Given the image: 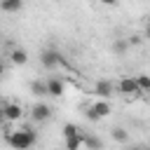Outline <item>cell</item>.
Listing matches in <instances>:
<instances>
[{"mask_svg":"<svg viewBox=\"0 0 150 150\" xmlns=\"http://www.w3.org/2000/svg\"><path fill=\"white\" fill-rule=\"evenodd\" d=\"M136 77V82H138V87H141V91L145 94V91H150V75H134Z\"/></svg>","mask_w":150,"mask_h":150,"instance_id":"cell-17","label":"cell"},{"mask_svg":"<svg viewBox=\"0 0 150 150\" xmlns=\"http://www.w3.org/2000/svg\"><path fill=\"white\" fill-rule=\"evenodd\" d=\"M9 61H12L14 66H26V63H28V52L21 49V47H14V49L9 52Z\"/></svg>","mask_w":150,"mask_h":150,"instance_id":"cell-9","label":"cell"},{"mask_svg":"<svg viewBox=\"0 0 150 150\" xmlns=\"http://www.w3.org/2000/svg\"><path fill=\"white\" fill-rule=\"evenodd\" d=\"M2 115L7 122H19L23 117V108L19 103H7V105H2Z\"/></svg>","mask_w":150,"mask_h":150,"instance_id":"cell-7","label":"cell"},{"mask_svg":"<svg viewBox=\"0 0 150 150\" xmlns=\"http://www.w3.org/2000/svg\"><path fill=\"white\" fill-rule=\"evenodd\" d=\"M145 33H148V38H150V19L145 21Z\"/></svg>","mask_w":150,"mask_h":150,"instance_id":"cell-21","label":"cell"},{"mask_svg":"<svg viewBox=\"0 0 150 150\" xmlns=\"http://www.w3.org/2000/svg\"><path fill=\"white\" fill-rule=\"evenodd\" d=\"M127 49H129V42H127L124 38L112 40V54H115V56H124V54H127Z\"/></svg>","mask_w":150,"mask_h":150,"instance_id":"cell-13","label":"cell"},{"mask_svg":"<svg viewBox=\"0 0 150 150\" xmlns=\"http://www.w3.org/2000/svg\"><path fill=\"white\" fill-rule=\"evenodd\" d=\"M40 63L52 70V68H56V66L61 63V54H59L56 49H45V52L40 54Z\"/></svg>","mask_w":150,"mask_h":150,"instance_id":"cell-6","label":"cell"},{"mask_svg":"<svg viewBox=\"0 0 150 150\" xmlns=\"http://www.w3.org/2000/svg\"><path fill=\"white\" fill-rule=\"evenodd\" d=\"M98 2H101V5H108V7H112V5H117L120 0H98Z\"/></svg>","mask_w":150,"mask_h":150,"instance_id":"cell-19","label":"cell"},{"mask_svg":"<svg viewBox=\"0 0 150 150\" xmlns=\"http://www.w3.org/2000/svg\"><path fill=\"white\" fill-rule=\"evenodd\" d=\"M30 117H33V122H47V120L52 117V108H49L47 103L38 101V103L30 108Z\"/></svg>","mask_w":150,"mask_h":150,"instance_id":"cell-5","label":"cell"},{"mask_svg":"<svg viewBox=\"0 0 150 150\" xmlns=\"http://www.w3.org/2000/svg\"><path fill=\"white\" fill-rule=\"evenodd\" d=\"M117 91L124 94V96H141L143 94L141 87H138V82H136V77H129V75L117 82Z\"/></svg>","mask_w":150,"mask_h":150,"instance_id":"cell-3","label":"cell"},{"mask_svg":"<svg viewBox=\"0 0 150 150\" xmlns=\"http://www.w3.org/2000/svg\"><path fill=\"white\" fill-rule=\"evenodd\" d=\"M110 112H112V105H110L108 98H96V101L87 108V117L94 120V122H96V120H105Z\"/></svg>","mask_w":150,"mask_h":150,"instance_id":"cell-2","label":"cell"},{"mask_svg":"<svg viewBox=\"0 0 150 150\" xmlns=\"http://www.w3.org/2000/svg\"><path fill=\"white\" fill-rule=\"evenodd\" d=\"M82 136H84V131H82ZM82 136L63 138V145H66V150H80V148H82Z\"/></svg>","mask_w":150,"mask_h":150,"instance_id":"cell-15","label":"cell"},{"mask_svg":"<svg viewBox=\"0 0 150 150\" xmlns=\"http://www.w3.org/2000/svg\"><path fill=\"white\" fill-rule=\"evenodd\" d=\"M61 134H63V138H73V136H82V129L68 122V124H63V129H61Z\"/></svg>","mask_w":150,"mask_h":150,"instance_id":"cell-14","label":"cell"},{"mask_svg":"<svg viewBox=\"0 0 150 150\" xmlns=\"http://www.w3.org/2000/svg\"><path fill=\"white\" fill-rule=\"evenodd\" d=\"M0 9L5 14H16L23 9V0H0Z\"/></svg>","mask_w":150,"mask_h":150,"instance_id":"cell-10","label":"cell"},{"mask_svg":"<svg viewBox=\"0 0 150 150\" xmlns=\"http://www.w3.org/2000/svg\"><path fill=\"white\" fill-rule=\"evenodd\" d=\"M127 42H129V47H131V45H134V47H138L143 40H141V35H131V38H127Z\"/></svg>","mask_w":150,"mask_h":150,"instance_id":"cell-18","label":"cell"},{"mask_svg":"<svg viewBox=\"0 0 150 150\" xmlns=\"http://www.w3.org/2000/svg\"><path fill=\"white\" fill-rule=\"evenodd\" d=\"M129 150H150V148H145V145H131Z\"/></svg>","mask_w":150,"mask_h":150,"instance_id":"cell-20","label":"cell"},{"mask_svg":"<svg viewBox=\"0 0 150 150\" xmlns=\"http://www.w3.org/2000/svg\"><path fill=\"white\" fill-rule=\"evenodd\" d=\"M110 136H112V141H117V143H127V141H129V134H127V129H122V127H115V129L110 131Z\"/></svg>","mask_w":150,"mask_h":150,"instance_id":"cell-16","label":"cell"},{"mask_svg":"<svg viewBox=\"0 0 150 150\" xmlns=\"http://www.w3.org/2000/svg\"><path fill=\"white\" fill-rule=\"evenodd\" d=\"M0 120H5V115H2V108H0Z\"/></svg>","mask_w":150,"mask_h":150,"instance_id":"cell-23","label":"cell"},{"mask_svg":"<svg viewBox=\"0 0 150 150\" xmlns=\"http://www.w3.org/2000/svg\"><path fill=\"white\" fill-rule=\"evenodd\" d=\"M30 91H33L38 98H42V96H49L47 80H33V82H30Z\"/></svg>","mask_w":150,"mask_h":150,"instance_id":"cell-11","label":"cell"},{"mask_svg":"<svg viewBox=\"0 0 150 150\" xmlns=\"http://www.w3.org/2000/svg\"><path fill=\"white\" fill-rule=\"evenodd\" d=\"M115 89H117V84H115L112 80H96V82H94V94H96L98 98H110Z\"/></svg>","mask_w":150,"mask_h":150,"instance_id":"cell-4","label":"cell"},{"mask_svg":"<svg viewBox=\"0 0 150 150\" xmlns=\"http://www.w3.org/2000/svg\"><path fill=\"white\" fill-rule=\"evenodd\" d=\"M38 143V134L33 129H16V131H7V145L14 150H30Z\"/></svg>","mask_w":150,"mask_h":150,"instance_id":"cell-1","label":"cell"},{"mask_svg":"<svg viewBox=\"0 0 150 150\" xmlns=\"http://www.w3.org/2000/svg\"><path fill=\"white\" fill-rule=\"evenodd\" d=\"M2 75H5V66L0 63V77H2Z\"/></svg>","mask_w":150,"mask_h":150,"instance_id":"cell-22","label":"cell"},{"mask_svg":"<svg viewBox=\"0 0 150 150\" xmlns=\"http://www.w3.org/2000/svg\"><path fill=\"white\" fill-rule=\"evenodd\" d=\"M82 145H87L89 150H103V141H101L98 136L87 134V131H84V136H82Z\"/></svg>","mask_w":150,"mask_h":150,"instance_id":"cell-12","label":"cell"},{"mask_svg":"<svg viewBox=\"0 0 150 150\" xmlns=\"http://www.w3.org/2000/svg\"><path fill=\"white\" fill-rule=\"evenodd\" d=\"M47 89H49V96H54V98H59V96L66 94V84H63L61 77H49L47 80Z\"/></svg>","mask_w":150,"mask_h":150,"instance_id":"cell-8","label":"cell"}]
</instances>
